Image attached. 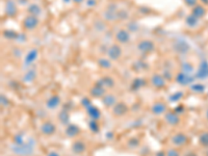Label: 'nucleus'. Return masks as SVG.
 I'll list each match as a JSON object with an SVG mask.
<instances>
[{"label":"nucleus","instance_id":"nucleus-43","mask_svg":"<svg viewBox=\"0 0 208 156\" xmlns=\"http://www.w3.org/2000/svg\"><path fill=\"white\" fill-rule=\"evenodd\" d=\"M97 4V1L96 0H87V5L90 6V8H93Z\"/></svg>","mask_w":208,"mask_h":156},{"label":"nucleus","instance_id":"nucleus-34","mask_svg":"<svg viewBox=\"0 0 208 156\" xmlns=\"http://www.w3.org/2000/svg\"><path fill=\"white\" fill-rule=\"evenodd\" d=\"M127 27H128V30L131 31V32H134V31L139 30V25L135 22H130L127 25Z\"/></svg>","mask_w":208,"mask_h":156},{"label":"nucleus","instance_id":"nucleus-2","mask_svg":"<svg viewBox=\"0 0 208 156\" xmlns=\"http://www.w3.org/2000/svg\"><path fill=\"white\" fill-rule=\"evenodd\" d=\"M107 55L110 60H117L122 55V48L118 44H114L108 48Z\"/></svg>","mask_w":208,"mask_h":156},{"label":"nucleus","instance_id":"nucleus-6","mask_svg":"<svg viewBox=\"0 0 208 156\" xmlns=\"http://www.w3.org/2000/svg\"><path fill=\"white\" fill-rule=\"evenodd\" d=\"M4 11H5V15L8 16V17H15V16L17 15V12H18L16 3L14 1H12V0L6 1Z\"/></svg>","mask_w":208,"mask_h":156},{"label":"nucleus","instance_id":"nucleus-24","mask_svg":"<svg viewBox=\"0 0 208 156\" xmlns=\"http://www.w3.org/2000/svg\"><path fill=\"white\" fill-rule=\"evenodd\" d=\"M79 131L80 130H79V128L76 125H69L67 129H66V133H67L68 136L73 137V136H75V135L78 134Z\"/></svg>","mask_w":208,"mask_h":156},{"label":"nucleus","instance_id":"nucleus-12","mask_svg":"<svg viewBox=\"0 0 208 156\" xmlns=\"http://www.w3.org/2000/svg\"><path fill=\"white\" fill-rule=\"evenodd\" d=\"M167 112V105L164 102H156L154 105L152 106V112L156 116L162 115L164 112Z\"/></svg>","mask_w":208,"mask_h":156},{"label":"nucleus","instance_id":"nucleus-31","mask_svg":"<svg viewBox=\"0 0 208 156\" xmlns=\"http://www.w3.org/2000/svg\"><path fill=\"white\" fill-rule=\"evenodd\" d=\"M60 122H62L63 124H67L68 122H69V114H68V112L64 110V112H60Z\"/></svg>","mask_w":208,"mask_h":156},{"label":"nucleus","instance_id":"nucleus-33","mask_svg":"<svg viewBox=\"0 0 208 156\" xmlns=\"http://www.w3.org/2000/svg\"><path fill=\"white\" fill-rule=\"evenodd\" d=\"M3 35L5 38H8V39H17V37H18L17 33L13 30H5L3 32Z\"/></svg>","mask_w":208,"mask_h":156},{"label":"nucleus","instance_id":"nucleus-4","mask_svg":"<svg viewBox=\"0 0 208 156\" xmlns=\"http://www.w3.org/2000/svg\"><path fill=\"white\" fill-rule=\"evenodd\" d=\"M155 48V44L150 40H143L139 43L137 45V49L143 53H149V52L153 51Z\"/></svg>","mask_w":208,"mask_h":156},{"label":"nucleus","instance_id":"nucleus-30","mask_svg":"<svg viewBox=\"0 0 208 156\" xmlns=\"http://www.w3.org/2000/svg\"><path fill=\"white\" fill-rule=\"evenodd\" d=\"M98 65L103 69H108L112 67V62H109V60H106V58H99Z\"/></svg>","mask_w":208,"mask_h":156},{"label":"nucleus","instance_id":"nucleus-46","mask_svg":"<svg viewBox=\"0 0 208 156\" xmlns=\"http://www.w3.org/2000/svg\"><path fill=\"white\" fill-rule=\"evenodd\" d=\"M74 2H75V3H80V2H82L83 0H73Z\"/></svg>","mask_w":208,"mask_h":156},{"label":"nucleus","instance_id":"nucleus-25","mask_svg":"<svg viewBox=\"0 0 208 156\" xmlns=\"http://www.w3.org/2000/svg\"><path fill=\"white\" fill-rule=\"evenodd\" d=\"M87 114L90 115V117H91L93 120H97L100 117V112H99L98 108L95 107V106L91 105L89 108H87Z\"/></svg>","mask_w":208,"mask_h":156},{"label":"nucleus","instance_id":"nucleus-28","mask_svg":"<svg viewBox=\"0 0 208 156\" xmlns=\"http://www.w3.org/2000/svg\"><path fill=\"white\" fill-rule=\"evenodd\" d=\"M35 75H37V73H35V70L33 69L29 70L26 73V75L24 76V81H25V82H30V81H32L33 79L35 78Z\"/></svg>","mask_w":208,"mask_h":156},{"label":"nucleus","instance_id":"nucleus-11","mask_svg":"<svg viewBox=\"0 0 208 156\" xmlns=\"http://www.w3.org/2000/svg\"><path fill=\"white\" fill-rule=\"evenodd\" d=\"M41 130H42V132L44 133V134L51 135L55 132L56 127L54 124L51 123V122H45V123L42 125V127H41Z\"/></svg>","mask_w":208,"mask_h":156},{"label":"nucleus","instance_id":"nucleus-36","mask_svg":"<svg viewBox=\"0 0 208 156\" xmlns=\"http://www.w3.org/2000/svg\"><path fill=\"white\" fill-rule=\"evenodd\" d=\"M181 97H182V93L181 92H180V93H176V94L172 95V96L170 97V100H172V101H178L180 98H181Z\"/></svg>","mask_w":208,"mask_h":156},{"label":"nucleus","instance_id":"nucleus-18","mask_svg":"<svg viewBox=\"0 0 208 156\" xmlns=\"http://www.w3.org/2000/svg\"><path fill=\"white\" fill-rule=\"evenodd\" d=\"M164 119H166L167 123H169L170 125H177L180 121L179 117H178L175 112H168V114L166 115V118H164Z\"/></svg>","mask_w":208,"mask_h":156},{"label":"nucleus","instance_id":"nucleus-5","mask_svg":"<svg viewBox=\"0 0 208 156\" xmlns=\"http://www.w3.org/2000/svg\"><path fill=\"white\" fill-rule=\"evenodd\" d=\"M196 76L200 79L208 78V63L206 62V60H203V62L200 64Z\"/></svg>","mask_w":208,"mask_h":156},{"label":"nucleus","instance_id":"nucleus-29","mask_svg":"<svg viewBox=\"0 0 208 156\" xmlns=\"http://www.w3.org/2000/svg\"><path fill=\"white\" fill-rule=\"evenodd\" d=\"M181 69L183 71V73H186V74H189L194 71V67L191 64H189L188 62H185L183 63L182 66H181Z\"/></svg>","mask_w":208,"mask_h":156},{"label":"nucleus","instance_id":"nucleus-22","mask_svg":"<svg viewBox=\"0 0 208 156\" xmlns=\"http://www.w3.org/2000/svg\"><path fill=\"white\" fill-rule=\"evenodd\" d=\"M72 150L76 154H80V153H82L85 150V145L82 142H75L73 144V146H72Z\"/></svg>","mask_w":208,"mask_h":156},{"label":"nucleus","instance_id":"nucleus-42","mask_svg":"<svg viewBox=\"0 0 208 156\" xmlns=\"http://www.w3.org/2000/svg\"><path fill=\"white\" fill-rule=\"evenodd\" d=\"M117 15H118V19L119 18H126L127 17V13L125 12V11H120V12H117Z\"/></svg>","mask_w":208,"mask_h":156},{"label":"nucleus","instance_id":"nucleus-17","mask_svg":"<svg viewBox=\"0 0 208 156\" xmlns=\"http://www.w3.org/2000/svg\"><path fill=\"white\" fill-rule=\"evenodd\" d=\"M38 50L37 49H31L30 51L27 53V55H26V57H25V63H24V65L25 66H29V65H31L32 64L33 62L35 60V58L38 57Z\"/></svg>","mask_w":208,"mask_h":156},{"label":"nucleus","instance_id":"nucleus-37","mask_svg":"<svg viewBox=\"0 0 208 156\" xmlns=\"http://www.w3.org/2000/svg\"><path fill=\"white\" fill-rule=\"evenodd\" d=\"M191 90L193 91H195V92H200V91H204L205 90V87H203V85H201V84H196V85H191Z\"/></svg>","mask_w":208,"mask_h":156},{"label":"nucleus","instance_id":"nucleus-39","mask_svg":"<svg viewBox=\"0 0 208 156\" xmlns=\"http://www.w3.org/2000/svg\"><path fill=\"white\" fill-rule=\"evenodd\" d=\"M95 27L97 28V30H99V31H101V30H103V29H105V25H104V23L102 21H98L97 22L96 24H95Z\"/></svg>","mask_w":208,"mask_h":156},{"label":"nucleus","instance_id":"nucleus-14","mask_svg":"<svg viewBox=\"0 0 208 156\" xmlns=\"http://www.w3.org/2000/svg\"><path fill=\"white\" fill-rule=\"evenodd\" d=\"M97 84L101 85V87H108V89H110V87H112L115 85V81H114V79L112 77H109V76H104V77H102L101 79H99Z\"/></svg>","mask_w":208,"mask_h":156},{"label":"nucleus","instance_id":"nucleus-40","mask_svg":"<svg viewBox=\"0 0 208 156\" xmlns=\"http://www.w3.org/2000/svg\"><path fill=\"white\" fill-rule=\"evenodd\" d=\"M184 2L187 6H191V8H195L197 5V0H184Z\"/></svg>","mask_w":208,"mask_h":156},{"label":"nucleus","instance_id":"nucleus-3","mask_svg":"<svg viewBox=\"0 0 208 156\" xmlns=\"http://www.w3.org/2000/svg\"><path fill=\"white\" fill-rule=\"evenodd\" d=\"M39 24V19L35 16H27L25 19L23 20V27L27 30H33Z\"/></svg>","mask_w":208,"mask_h":156},{"label":"nucleus","instance_id":"nucleus-7","mask_svg":"<svg viewBox=\"0 0 208 156\" xmlns=\"http://www.w3.org/2000/svg\"><path fill=\"white\" fill-rule=\"evenodd\" d=\"M188 49H189V45L183 40H179L177 43L174 44V50L177 52V53L184 54L185 52L188 51Z\"/></svg>","mask_w":208,"mask_h":156},{"label":"nucleus","instance_id":"nucleus-13","mask_svg":"<svg viewBox=\"0 0 208 156\" xmlns=\"http://www.w3.org/2000/svg\"><path fill=\"white\" fill-rule=\"evenodd\" d=\"M172 142L176 146H183L187 142V137L183 133H177V134H175L172 137Z\"/></svg>","mask_w":208,"mask_h":156},{"label":"nucleus","instance_id":"nucleus-41","mask_svg":"<svg viewBox=\"0 0 208 156\" xmlns=\"http://www.w3.org/2000/svg\"><path fill=\"white\" fill-rule=\"evenodd\" d=\"M167 156H180V155H179V152H178L177 150H175V149H171V150L168 151Z\"/></svg>","mask_w":208,"mask_h":156},{"label":"nucleus","instance_id":"nucleus-32","mask_svg":"<svg viewBox=\"0 0 208 156\" xmlns=\"http://www.w3.org/2000/svg\"><path fill=\"white\" fill-rule=\"evenodd\" d=\"M144 84H145V80L143 78H136L134 81H133L132 87H134V89H139V87H143Z\"/></svg>","mask_w":208,"mask_h":156},{"label":"nucleus","instance_id":"nucleus-45","mask_svg":"<svg viewBox=\"0 0 208 156\" xmlns=\"http://www.w3.org/2000/svg\"><path fill=\"white\" fill-rule=\"evenodd\" d=\"M48 156H60V155H58V154H57V153H56V152H51L50 154H49Z\"/></svg>","mask_w":208,"mask_h":156},{"label":"nucleus","instance_id":"nucleus-1","mask_svg":"<svg viewBox=\"0 0 208 156\" xmlns=\"http://www.w3.org/2000/svg\"><path fill=\"white\" fill-rule=\"evenodd\" d=\"M12 149L14 150V152L18 155H29V154H31V152H32V150H33V145L15 144V146H13Z\"/></svg>","mask_w":208,"mask_h":156},{"label":"nucleus","instance_id":"nucleus-26","mask_svg":"<svg viewBox=\"0 0 208 156\" xmlns=\"http://www.w3.org/2000/svg\"><path fill=\"white\" fill-rule=\"evenodd\" d=\"M185 23H186V25H188L189 27H195L197 24H198V18L195 17L193 14H191V15L186 17Z\"/></svg>","mask_w":208,"mask_h":156},{"label":"nucleus","instance_id":"nucleus-19","mask_svg":"<svg viewBox=\"0 0 208 156\" xmlns=\"http://www.w3.org/2000/svg\"><path fill=\"white\" fill-rule=\"evenodd\" d=\"M103 104L106 106V107H112V106L116 105V97L112 94H107L103 97L102 99Z\"/></svg>","mask_w":208,"mask_h":156},{"label":"nucleus","instance_id":"nucleus-35","mask_svg":"<svg viewBox=\"0 0 208 156\" xmlns=\"http://www.w3.org/2000/svg\"><path fill=\"white\" fill-rule=\"evenodd\" d=\"M200 142L203 146H208V133H204L202 134V136L200 137Z\"/></svg>","mask_w":208,"mask_h":156},{"label":"nucleus","instance_id":"nucleus-47","mask_svg":"<svg viewBox=\"0 0 208 156\" xmlns=\"http://www.w3.org/2000/svg\"><path fill=\"white\" fill-rule=\"evenodd\" d=\"M63 1H64L65 3H69V2L71 1V0H63Z\"/></svg>","mask_w":208,"mask_h":156},{"label":"nucleus","instance_id":"nucleus-38","mask_svg":"<svg viewBox=\"0 0 208 156\" xmlns=\"http://www.w3.org/2000/svg\"><path fill=\"white\" fill-rule=\"evenodd\" d=\"M90 127H91L92 131H94V132L98 131V125L96 124V120H93V121L90 122Z\"/></svg>","mask_w":208,"mask_h":156},{"label":"nucleus","instance_id":"nucleus-15","mask_svg":"<svg viewBox=\"0 0 208 156\" xmlns=\"http://www.w3.org/2000/svg\"><path fill=\"white\" fill-rule=\"evenodd\" d=\"M91 95L93 97H96V98L104 97V96H105V87H101V85H99V84H96L95 87H92Z\"/></svg>","mask_w":208,"mask_h":156},{"label":"nucleus","instance_id":"nucleus-20","mask_svg":"<svg viewBox=\"0 0 208 156\" xmlns=\"http://www.w3.org/2000/svg\"><path fill=\"white\" fill-rule=\"evenodd\" d=\"M27 11H28L29 15L31 16H35V17H38V16L41 15V13H42V10H41V8L38 4L35 3H31L30 5L27 8Z\"/></svg>","mask_w":208,"mask_h":156},{"label":"nucleus","instance_id":"nucleus-10","mask_svg":"<svg viewBox=\"0 0 208 156\" xmlns=\"http://www.w3.org/2000/svg\"><path fill=\"white\" fill-rule=\"evenodd\" d=\"M116 40L119 43H121V44H125V43H127L130 40V33L126 29H121V30H119L117 32Z\"/></svg>","mask_w":208,"mask_h":156},{"label":"nucleus","instance_id":"nucleus-21","mask_svg":"<svg viewBox=\"0 0 208 156\" xmlns=\"http://www.w3.org/2000/svg\"><path fill=\"white\" fill-rule=\"evenodd\" d=\"M60 97H58V96H52L51 98L47 101V107L53 109V108L57 107V106L60 105Z\"/></svg>","mask_w":208,"mask_h":156},{"label":"nucleus","instance_id":"nucleus-27","mask_svg":"<svg viewBox=\"0 0 208 156\" xmlns=\"http://www.w3.org/2000/svg\"><path fill=\"white\" fill-rule=\"evenodd\" d=\"M104 18H105L107 21H114V20L118 19L117 12L115 11H106V13L104 14Z\"/></svg>","mask_w":208,"mask_h":156},{"label":"nucleus","instance_id":"nucleus-16","mask_svg":"<svg viewBox=\"0 0 208 156\" xmlns=\"http://www.w3.org/2000/svg\"><path fill=\"white\" fill-rule=\"evenodd\" d=\"M176 81H177L178 83H180V84H189V83L193 81V78L189 77L188 74L186 73H179L177 76H176Z\"/></svg>","mask_w":208,"mask_h":156},{"label":"nucleus","instance_id":"nucleus-49","mask_svg":"<svg viewBox=\"0 0 208 156\" xmlns=\"http://www.w3.org/2000/svg\"><path fill=\"white\" fill-rule=\"evenodd\" d=\"M207 156H208V153H207Z\"/></svg>","mask_w":208,"mask_h":156},{"label":"nucleus","instance_id":"nucleus-48","mask_svg":"<svg viewBox=\"0 0 208 156\" xmlns=\"http://www.w3.org/2000/svg\"><path fill=\"white\" fill-rule=\"evenodd\" d=\"M203 2H204V3H206V4H208V0H202Z\"/></svg>","mask_w":208,"mask_h":156},{"label":"nucleus","instance_id":"nucleus-9","mask_svg":"<svg viewBox=\"0 0 208 156\" xmlns=\"http://www.w3.org/2000/svg\"><path fill=\"white\" fill-rule=\"evenodd\" d=\"M151 81H152V84L154 85L157 89H161L166 85V78L164 77L160 74H155V75L152 76L151 78Z\"/></svg>","mask_w":208,"mask_h":156},{"label":"nucleus","instance_id":"nucleus-44","mask_svg":"<svg viewBox=\"0 0 208 156\" xmlns=\"http://www.w3.org/2000/svg\"><path fill=\"white\" fill-rule=\"evenodd\" d=\"M135 65L137 66V69H139V71H142V70H143V68H145V66H146L144 63H142L141 60H139V62L135 63Z\"/></svg>","mask_w":208,"mask_h":156},{"label":"nucleus","instance_id":"nucleus-8","mask_svg":"<svg viewBox=\"0 0 208 156\" xmlns=\"http://www.w3.org/2000/svg\"><path fill=\"white\" fill-rule=\"evenodd\" d=\"M128 112V107L125 103L120 102V103H116V105L114 106V109H112V112H114L115 116L117 117H121L124 116L126 112Z\"/></svg>","mask_w":208,"mask_h":156},{"label":"nucleus","instance_id":"nucleus-23","mask_svg":"<svg viewBox=\"0 0 208 156\" xmlns=\"http://www.w3.org/2000/svg\"><path fill=\"white\" fill-rule=\"evenodd\" d=\"M205 12H206V11H205V8H203L202 5H198V4H197L195 8H193V13L191 14L199 19V18H202L203 16L205 15Z\"/></svg>","mask_w":208,"mask_h":156}]
</instances>
